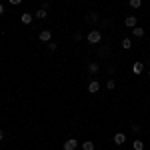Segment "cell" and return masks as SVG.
Listing matches in <instances>:
<instances>
[{
  "label": "cell",
  "instance_id": "obj_1",
  "mask_svg": "<svg viewBox=\"0 0 150 150\" xmlns=\"http://www.w3.org/2000/svg\"><path fill=\"white\" fill-rule=\"evenodd\" d=\"M86 40H88L90 44H98V42L102 40V32H100V30H90V32L86 34Z\"/></svg>",
  "mask_w": 150,
  "mask_h": 150
},
{
  "label": "cell",
  "instance_id": "obj_2",
  "mask_svg": "<svg viewBox=\"0 0 150 150\" xmlns=\"http://www.w3.org/2000/svg\"><path fill=\"white\" fill-rule=\"evenodd\" d=\"M38 40H40V42H50V40H52V30H50V28L40 30V32H38Z\"/></svg>",
  "mask_w": 150,
  "mask_h": 150
},
{
  "label": "cell",
  "instance_id": "obj_3",
  "mask_svg": "<svg viewBox=\"0 0 150 150\" xmlns=\"http://www.w3.org/2000/svg\"><path fill=\"white\" fill-rule=\"evenodd\" d=\"M76 148H78V140L76 138H68L62 144V150H76Z\"/></svg>",
  "mask_w": 150,
  "mask_h": 150
},
{
  "label": "cell",
  "instance_id": "obj_4",
  "mask_svg": "<svg viewBox=\"0 0 150 150\" xmlns=\"http://www.w3.org/2000/svg\"><path fill=\"white\" fill-rule=\"evenodd\" d=\"M32 20H34V14H32V12H22V14H20V22L26 24V26H30Z\"/></svg>",
  "mask_w": 150,
  "mask_h": 150
},
{
  "label": "cell",
  "instance_id": "obj_5",
  "mask_svg": "<svg viewBox=\"0 0 150 150\" xmlns=\"http://www.w3.org/2000/svg\"><path fill=\"white\" fill-rule=\"evenodd\" d=\"M112 142H114L116 146H122V144L126 142V134H124V132H116L114 138H112Z\"/></svg>",
  "mask_w": 150,
  "mask_h": 150
},
{
  "label": "cell",
  "instance_id": "obj_6",
  "mask_svg": "<svg viewBox=\"0 0 150 150\" xmlns=\"http://www.w3.org/2000/svg\"><path fill=\"white\" fill-rule=\"evenodd\" d=\"M136 24H138V18H136L134 14H130V16L124 18V26H126V28H134Z\"/></svg>",
  "mask_w": 150,
  "mask_h": 150
},
{
  "label": "cell",
  "instance_id": "obj_7",
  "mask_svg": "<svg viewBox=\"0 0 150 150\" xmlns=\"http://www.w3.org/2000/svg\"><path fill=\"white\" fill-rule=\"evenodd\" d=\"M132 72H134V74H142V72H144V62H142V60H134Z\"/></svg>",
  "mask_w": 150,
  "mask_h": 150
},
{
  "label": "cell",
  "instance_id": "obj_8",
  "mask_svg": "<svg viewBox=\"0 0 150 150\" xmlns=\"http://www.w3.org/2000/svg\"><path fill=\"white\" fill-rule=\"evenodd\" d=\"M88 92H90V94L100 92V82H98V80H90V82H88Z\"/></svg>",
  "mask_w": 150,
  "mask_h": 150
},
{
  "label": "cell",
  "instance_id": "obj_9",
  "mask_svg": "<svg viewBox=\"0 0 150 150\" xmlns=\"http://www.w3.org/2000/svg\"><path fill=\"white\" fill-rule=\"evenodd\" d=\"M98 70H100V64H98V62H90V64H88V72H90V74H98Z\"/></svg>",
  "mask_w": 150,
  "mask_h": 150
},
{
  "label": "cell",
  "instance_id": "obj_10",
  "mask_svg": "<svg viewBox=\"0 0 150 150\" xmlns=\"http://www.w3.org/2000/svg\"><path fill=\"white\" fill-rule=\"evenodd\" d=\"M46 16H48V12L44 10V8H40V10H36V12H34V18H38V20H44Z\"/></svg>",
  "mask_w": 150,
  "mask_h": 150
},
{
  "label": "cell",
  "instance_id": "obj_11",
  "mask_svg": "<svg viewBox=\"0 0 150 150\" xmlns=\"http://www.w3.org/2000/svg\"><path fill=\"white\" fill-rule=\"evenodd\" d=\"M94 148H96V146H94L92 140H84V142H82V150H94Z\"/></svg>",
  "mask_w": 150,
  "mask_h": 150
},
{
  "label": "cell",
  "instance_id": "obj_12",
  "mask_svg": "<svg viewBox=\"0 0 150 150\" xmlns=\"http://www.w3.org/2000/svg\"><path fill=\"white\" fill-rule=\"evenodd\" d=\"M132 34L136 36V38H142V36H144V28H140V26H134V28H132Z\"/></svg>",
  "mask_w": 150,
  "mask_h": 150
},
{
  "label": "cell",
  "instance_id": "obj_13",
  "mask_svg": "<svg viewBox=\"0 0 150 150\" xmlns=\"http://www.w3.org/2000/svg\"><path fill=\"white\" fill-rule=\"evenodd\" d=\"M120 46L124 48V50H130V48H132V40H130V38H122Z\"/></svg>",
  "mask_w": 150,
  "mask_h": 150
},
{
  "label": "cell",
  "instance_id": "obj_14",
  "mask_svg": "<svg viewBox=\"0 0 150 150\" xmlns=\"http://www.w3.org/2000/svg\"><path fill=\"white\" fill-rule=\"evenodd\" d=\"M132 148L134 150H144V142H142V140H134V142H132Z\"/></svg>",
  "mask_w": 150,
  "mask_h": 150
},
{
  "label": "cell",
  "instance_id": "obj_15",
  "mask_svg": "<svg viewBox=\"0 0 150 150\" xmlns=\"http://www.w3.org/2000/svg\"><path fill=\"white\" fill-rule=\"evenodd\" d=\"M128 4H130V8H134V10H136V8L142 6V0H128Z\"/></svg>",
  "mask_w": 150,
  "mask_h": 150
},
{
  "label": "cell",
  "instance_id": "obj_16",
  "mask_svg": "<svg viewBox=\"0 0 150 150\" xmlns=\"http://www.w3.org/2000/svg\"><path fill=\"white\" fill-rule=\"evenodd\" d=\"M86 20H88V22H96V20H98V14H96V12H90V14L86 16Z\"/></svg>",
  "mask_w": 150,
  "mask_h": 150
},
{
  "label": "cell",
  "instance_id": "obj_17",
  "mask_svg": "<svg viewBox=\"0 0 150 150\" xmlns=\"http://www.w3.org/2000/svg\"><path fill=\"white\" fill-rule=\"evenodd\" d=\"M106 88H108V90H114V88H116V82L112 80V78H108V82H106Z\"/></svg>",
  "mask_w": 150,
  "mask_h": 150
},
{
  "label": "cell",
  "instance_id": "obj_18",
  "mask_svg": "<svg viewBox=\"0 0 150 150\" xmlns=\"http://www.w3.org/2000/svg\"><path fill=\"white\" fill-rule=\"evenodd\" d=\"M58 48V44H54V42H52V40H50V42H48V50H50V52H54V50H56Z\"/></svg>",
  "mask_w": 150,
  "mask_h": 150
},
{
  "label": "cell",
  "instance_id": "obj_19",
  "mask_svg": "<svg viewBox=\"0 0 150 150\" xmlns=\"http://www.w3.org/2000/svg\"><path fill=\"white\" fill-rule=\"evenodd\" d=\"M8 2H10L12 6H18V4H20V2H22V0H8Z\"/></svg>",
  "mask_w": 150,
  "mask_h": 150
},
{
  "label": "cell",
  "instance_id": "obj_20",
  "mask_svg": "<svg viewBox=\"0 0 150 150\" xmlns=\"http://www.w3.org/2000/svg\"><path fill=\"white\" fill-rule=\"evenodd\" d=\"M74 40H76V42H78V40H82V34H80V32H76V34H74Z\"/></svg>",
  "mask_w": 150,
  "mask_h": 150
},
{
  "label": "cell",
  "instance_id": "obj_21",
  "mask_svg": "<svg viewBox=\"0 0 150 150\" xmlns=\"http://www.w3.org/2000/svg\"><path fill=\"white\" fill-rule=\"evenodd\" d=\"M2 140H4V130L0 128V142H2Z\"/></svg>",
  "mask_w": 150,
  "mask_h": 150
},
{
  "label": "cell",
  "instance_id": "obj_22",
  "mask_svg": "<svg viewBox=\"0 0 150 150\" xmlns=\"http://www.w3.org/2000/svg\"><path fill=\"white\" fill-rule=\"evenodd\" d=\"M2 12H4V6H2V2H0V14H2Z\"/></svg>",
  "mask_w": 150,
  "mask_h": 150
},
{
  "label": "cell",
  "instance_id": "obj_23",
  "mask_svg": "<svg viewBox=\"0 0 150 150\" xmlns=\"http://www.w3.org/2000/svg\"><path fill=\"white\" fill-rule=\"evenodd\" d=\"M148 76H150V70H148Z\"/></svg>",
  "mask_w": 150,
  "mask_h": 150
}]
</instances>
